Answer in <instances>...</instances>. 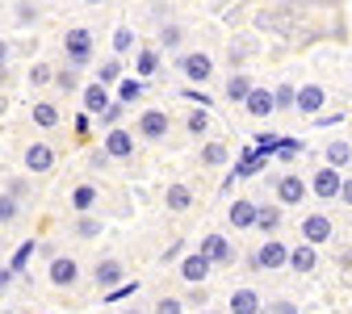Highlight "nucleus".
<instances>
[{"mask_svg":"<svg viewBox=\"0 0 352 314\" xmlns=\"http://www.w3.org/2000/svg\"><path fill=\"white\" fill-rule=\"evenodd\" d=\"M189 205H193L189 185H172V189H168V210H172V214H185Z\"/></svg>","mask_w":352,"mask_h":314,"instance_id":"obj_21","label":"nucleus"},{"mask_svg":"<svg viewBox=\"0 0 352 314\" xmlns=\"http://www.w3.org/2000/svg\"><path fill=\"white\" fill-rule=\"evenodd\" d=\"M25 168L30 172H51L55 168V147L51 143H30L25 147Z\"/></svg>","mask_w":352,"mask_h":314,"instance_id":"obj_6","label":"nucleus"},{"mask_svg":"<svg viewBox=\"0 0 352 314\" xmlns=\"http://www.w3.org/2000/svg\"><path fill=\"white\" fill-rule=\"evenodd\" d=\"M176 38H181V30H176V25H168V30L160 34V42H164V47H176Z\"/></svg>","mask_w":352,"mask_h":314,"instance_id":"obj_43","label":"nucleus"},{"mask_svg":"<svg viewBox=\"0 0 352 314\" xmlns=\"http://www.w3.org/2000/svg\"><path fill=\"white\" fill-rule=\"evenodd\" d=\"M34 17H38V9H34V5H21V9H17V21H21V25H25V21H34Z\"/></svg>","mask_w":352,"mask_h":314,"instance_id":"obj_44","label":"nucleus"},{"mask_svg":"<svg viewBox=\"0 0 352 314\" xmlns=\"http://www.w3.org/2000/svg\"><path fill=\"white\" fill-rule=\"evenodd\" d=\"M122 314H143V310H135V306H130V310H122Z\"/></svg>","mask_w":352,"mask_h":314,"instance_id":"obj_49","label":"nucleus"},{"mask_svg":"<svg viewBox=\"0 0 352 314\" xmlns=\"http://www.w3.org/2000/svg\"><path fill=\"white\" fill-rule=\"evenodd\" d=\"M122 109H126V101H113V105H109V109L101 113V122H105V126H118V117H122Z\"/></svg>","mask_w":352,"mask_h":314,"instance_id":"obj_39","label":"nucleus"},{"mask_svg":"<svg viewBox=\"0 0 352 314\" xmlns=\"http://www.w3.org/2000/svg\"><path fill=\"white\" fill-rule=\"evenodd\" d=\"M47 277H51V285H59V289H72V285H76V277H80V268H76V260H72V256H55Z\"/></svg>","mask_w":352,"mask_h":314,"instance_id":"obj_4","label":"nucleus"},{"mask_svg":"<svg viewBox=\"0 0 352 314\" xmlns=\"http://www.w3.org/2000/svg\"><path fill=\"white\" fill-rule=\"evenodd\" d=\"M101 84H109V80H118V59H109V63H101Z\"/></svg>","mask_w":352,"mask_h":314,"instance_id":"obj_40","label":"nucleus"},{"mask_svg":"<svg viewBox=\"0 0 352 314\" xmlns=\"http://www.w3.org/2000/svg\"><path fill=\"white\" fill-rule=\"evenodd\" d=\"M181 71L189 76V80H210V71H214V63H210V55H185L181 59Z\"/></svg>","mask_w":352,"mask_h":314,"instance_id":"obj_15","label":"nucleus"},{"mask_svg":"<svg viewBox=\"0 0 352 314\" xmlns=\"http://www.w3.org/2000/svg\"><path fill=\"white\" fill-rule=\"evenodd\" d=\"M201 164H210V168L227 164V147H223V143H206V147H201Z\"/></svg>","mask_w":352,"mask_h":314,"instance_id":"obj_26","label":"nucleus"},{"mask_svg":"<svg viewBox=\"0 0 352 314\" xmlns=\"http://www.w3.org/2000/svg\"><path fill=\"white\" fill-rule=\"evenodd\" d=\"M273 97H277V105H281V109H285V105H298V93H294L289 84H281V88H277Z\"/></svg>","mask_w":352,"mask_h":314,"instance_id":"obj_37","label":"nucleus"},{"mask_svg":"<svg viewBox=\"0 0 352 314\" xmlns=\"http://www.w3.org/2000/svg\"><path fill=\"white\" fill-rule=\"evenodd\" d=\"M256 264H260V268H269V273H273V268H285V264H289V247L277 243V239H269V243L256 251Z\"/></svg>","mask_w":352,"mask_h":314,"instance_id":"obj_8","label":"nucleus"},{"mask_svg":"<svg viewBox=\"0 0 352 314\" xmlns=\"http://www.w3.org/2000/svg\"><path fill=\"white\" fill-rule=\"evenodd\" d=\"M139 97H143V84H139V80H122L118 101H126V105H130V101H139Z\"/></svg>","mask_w":352,"mask_h":314,"instance_id":"obj_29","label":"nucleus"},{"mask_svg":"<svg viewBox=\"0 0 352 314\" xmlns=\"http://www.w3.org/2000/svg\"><path fill=\"white\" fill-rule=\"evenodd\" d=\"M88 5H97V0H88Z\"/></svg>","mask_w":352,"mask_h":314,"instance_id":"obj_51","label":"nucleus"},{"mask_svg":"<svg viewBox=\"0 0 352 314\" xmlns=\"http://www.w3.org/2000/svg\"><path fill=\"white\" fill-rule=\"evenodd\" d=\"M155 63H160V55H155V51H143V55H139V76H151Z\"/></svg>","mask_w":352,"mask_h":314,"instance_id":"obj_34","label":"nucleus"},{"mask_svg":"<svg viewBox=\"0 0 352 314\" xmlns=\"http://www.w3.org/2000/svg\"><path fill=\"white\" fill-rule=\"evenodd\" d=\"M340 201H348V205H352V181H344V189H340Z\"/></svg>","mask_w":352,"mask_h":314,"instance_id":"obj_47","label":"nucleus"},{"mask_svg":"<svg viewBox=\"0 0 352 314\" xmlns=\"http://www.w3.org/2000/svg\"><path fill=\"white\" fill-rule=\"evenodd\" d=\"M9 193H13L17 201H25V193H30V181H13V185H9Z\"/></svg>","mask_w":352,"mask_h":314,"instance_id":"obj_42","label":"nucleus"},{"mask_svg":"<svg viewBox=\"0 0 352 314\" xmlns=\"http://www.w3.org/2000/svg\"><path fill=\"white\" fill-rule=\"evenodd\" d=\"M97 231H101V222H93V218H80L76 222V235H84V239H93Z\"/></svg>","mask_w":352,"mask_h":314,"instance_id":"obj_36","label":"nucleus"},{"mask_svg":"<svg viewBox=\"0 0 352 314\" xmlns=\"http://www.w3.org/2000/svg\"><path fill=\"white\" fill-rule=\"evenodd\" d=\"M273 310H277V314H298V306H294V302H277Z\"/></svg>","mask_w":352,"mask_h":314,"instance_id":"obj_46","label":"nucleus"},{"mask_svg":"<svg viewBox=\"0 0 352 314\" xmlns=\"http://www.w3.org/2000/svg\"><path fill=\"white\" fill-rule=\"evenodd\" d=\"M130 47H135V34H130L126 25H118V30H113V55H126Z\"/></svg>","mask_w":352,"mask_h":314,"instance_id":"obj_28","label":"nucleus"},{"mask_svg":"<svg viewBox=\"0 0 352 314\" xmlns=\"http://www.w3.org/2000/svg\"><path fill=\"white\" fill-rule=\"evenodd\" d=\"M55 84L63 88V93H76V88H80V76H76V71H55Z\"/></svg>","mask_w":352,"mask_h":314,"instance_id":"obj_33","label":"nucleus"},{"mask_svg":"<svg viewBox=\"0 0 352 314\" xmlns=\"http://www.w3.org/2000/svg\"><path fill=\"white\" fill-rule=\"evenodd\" d=\"M243 105H248V113H252V117H269V113L277 109V97L269 93V88H252V97H248Z\"/></svg>","mask_w":352,"mask_h":314,"instance_id":"obj_11","label":"nucleus"},{"mask_svg":"<svg viewBox=\"0 0 352 314\" xmlns=\"http://www.w3.org/2000/svg\"><path fill=\"white\" fill-rule=\"evenodd\" d=\"M151 314H181V302H176V298H160Z\"/></svg>","mask_w":352,"mask_h":314,"instance_id":"obj_38","label":"nucleus"},{"mask_svg":"<svg viewBox=\"0 0 352 314\" xmlns=\"http://www.w3.org/2000/svg\"><path fill=\"white\" fill-rule=\"evenodd\" d=\"M206 314H223V310H206ZM227 314H231V310H227Z\"/></svg>","mask_w":352,"mask_h":314,"instance_id":"obj_50","label":"nucleus"},{"mask_svg":"<svg viewBox=\"0 0 352 314\" xmlns=\"http://www.w3.org/2000/svg\"><path fill=\"white\" fill-rule=\"evenodd\" d=\"M30 84H34V88H42V84H55V71H51L47 63H34V67H30Z\"/></svg>","mask_w":352,"mask_h":314,"instance_id":"obj_30","label":"nucleus"},{"mask_svg":"<svg viewBox=\"0 0 352 314\" xmlns=\"http://www.w3.org/2000/svg\"><path fill=\"white\" fill-rule=\"evenodd\" d=\"M34 247H38V243H21V247H17V256H13V264H9V268H13V273H21V268L30 264V256H34Z\"/></svg>","mask_w":352,"mask_h":314,"instance_id":"obj_32","label":"nucleus"},{"mask_svg":"<svg viewBox=\"0 0 352 314\" xmlns=\"http://www.w3.org/2000/svg\"><path fill=\"white\" fill-rule=\"evenodd\" d=\"M348 159H352V147H348V143H331V147H327V164H331V168H344Z\"/></svg>","mask_w":352,"mask_h":314,"instance_id":"obj_27","label":"nucleus"},{"mask_svg":"<svg viewBox=\"0 0 352 314\" xmlns=\"http://www.w3.org/2000/svg\"><path fill=\"white\" fill-rule=\"evenodd\" d=\"M139 134H143V139H164V134H168V113H164V109L143 113V117H139Z\"/></svg>","mask_w":352,"mask_h":314,"instance_id":"obj_12","label":"nucleus"},{"mask_svg":"<svg viewBox=\"0 0 352 314\" xmlns=\"http://www.w3.org/2000/svg\"><path fill=\"white\" fill-rule=\"evenodd\" d=\"M252 88H256V84H252L248 76H231V80H227V101H248Z\"/></svg>","mask_w":352,"mask_h":314,"instance_id":"obj_22","label":"nucleus"},{"mask_svg":"<svg viewBox=\"0 0 352 314\" xmlns=\"http://www.w3.org/2000/svg\"><path fill=\"white\" fill-rule=\"evenodd\" d=\"M30 117H34V126H42V130H55V126H59V109H55L51 101H38V105L30 109Z\"/></svg>","mask_w":352,"mask_h":314,"instance_id":"obj_19","label":"nucleus"},{"mask_svg":"<svg viewBox=\"0 0 352 314\" xmlns=\"http://www.w3.org/2000/svg\"><path fill=\"white\" fill-rule=\"evenodd\" d=\"M277 197H281V205H298L306 197V185L298 181L294 172H285V176H277Z\"/></svg>","mask_w":352,"mask_h":314,"instance_id":"obj_10","label":"nucleus"},{"mask_svg":"<svg viewBox=\"0 0 352 314\" xmlns=\"http://www.w3.org/2000/svg\"><path fill=\"white\" fill-rule=\"evenodd\" d=\"M315 264H319L315 243H306V247H294V251H289V268H294V273H311Z\"/></svg>","mask_w":352,"mask_h":314,"instance_id":"obj_18","label":"nucleus"},{"mask_svg":"<svg viewBox=\"0 0 352 314\" xmlns=\"http://www.w3.org/2000/svg\"><path fill=\"white\" fill-rule=\"evenodd\" d=\"M197 251H206L210 264H231V260H235V247L227 243V235H206Z\"/></svg>","mask_w":352,"mask_h":314,"instance_id":"obj_7","label":"nucleus"},{"mask_svg":"<svg viewBox=\"0 0 352 314\" xmlns=\"http://www.w3.org/2000/svg\"><path fill=\"white\" fill-rule=\"evenodd\" d=\"M17 214H21V201L13 193H0V227H13Z\"/></svg>","mask_w":352,"mask_h":314,"instance_id":"obj_23","label":"nucleus"},{"mask_svg":"<svg viewBox=\"0 0 352 314\" xmlns=\"http://www.w3.org/2000/svg\"><path fill=\"white\" fill-rule=\"evenodd\" d=\"M302 235H306V243H331V218L327 214H311V218H306L302 222Z\"/></svg>","mask_w":352,"mask_h":314,"instance_id":"obj_5","label":"nucleus"},{"mask_svg":"<svg viewBox=\"0 0 352 314\" xmlns=\"http://www.w3.org/2000/svg\"><path fill=\"white\" fill-rule=\"evenodd\" d=\"M210 256L206 251H193V256H185L181 260V281H189V285H197V281H206L210 277Z\"/></svg>","mask_w":352,"mask_h":314,"instance_id":"obj_3","label":"nucleus"},{"mask_svg":"<svg viewBox=\"0 0 352 314\" xmlns=\"http://www.w3.org/2000/svg\"><path fill=\"white\" fill-rule=\"evenodd\" d=\"M256 218H260V205H252V201H231V227L235 231H252L256 227Z\"/></svg>","mask_w":352,"mask_h":314,"instance_id":"obj_9","label":"nucleus"},{"mask_svg":"<svg viewBox=\"0 0 352 314\" xmlns=\"http://www.w3.org/2000/svg\"><path fill=\"white\" fill-rule=\"evenodd\" d=\"M93 281H97L101 289H113V285L122 281V264H118V260H101L97 273H93Z\"/></svg>","mask_w":352,"mask_h":314,"instance_id":"obj_17","label":"nucleus"},{"mask_svg":"<svg viewBox=\"0 0 352 314\" xmlns=\"http://www.w3.org/2000/svg\"><path fill=\"white\" fill-rule=\"evenodd\" d=\"M323 88L319 84H306V88H298V113H319L323 109Z\"/></svg>","mask_w":352,"mask_h":314,"instance_id":"obj_14","label":"nucleus"},{"mask_svg":"<svg viewBox=\"0 0 352 314\" xmlns=\"http://www.w3.org/2000/svg\"><path fill=\"white\" fill-rule=\"evenodd\" d=\"M298 151H302V143H298V139H281V143H277V155H281V159H294Z\"/></svg>","mask_w":352,"mask_h":314,"instance_id":"obj_35","label":"nucleus"},{"mask_svg":"<svg viewBox=\"0 0 352 314\" xmlns=\"http://www.w3.org/2000/svg\"><path fill=\"white\" fill-rule=\"evenodd\" d=\"M84 109H88V113H97V117L109 109V97H105V84H101V80L84 88Z\"/></svg>","mask_w":352,"mask_h":314,"instance_id":"obj_16","label":"nucleus"},{"mask_svg":"<svg viewBox=\"0 0 352 314\" xmlns=\"http://www.w3.org/2000/svg\"><path fill=\"white\" fill-rule=\"evenodd\" d=\"M256 227H260V231H277V227H281V210H277V205H260Z\"/></svg>","mask_w":352,"mask_h":314,"instance_id":"obj_24","label":"nucleus"},{"mask_svg":"<svg viewBox=\"0 0 352 314\" xmlns=\"http://www.w3.org/2000/svg\"><path fill=\"white\" fill-rule=\"evenodd\" d=\"M206 126H210V117H206V113H189V134H201Z\"/></svg>","mask_w":352,"mask_h":314,"instance_id":"obj_41","label":"nucleus"},{"mask_svg":"<svg viewBox=\"0 0 352 314\" xmlns=\"http://www.w3.org/2000/svg\"><path fill=\"white\" fill-rule=\"evenodd\" d=\"M311 189H315V197H323V201H336L340 197V189H344V176H340V168H319L315 176H311Z\"/></svg>","mask_w":352,"mask_h":314,"instance_id":"obj_2","label":"nucleus"},{"mask_svg":"<svg viewBox=\"0 0 352 314\" xmlns=\"http://www.w3.org/2000/svg\"><path fill=\"white\" fill-rule=\"evenodd\" d=\"M130 293H139V281H126V285H113V289L105 293V302H126Z\"/></svg>","mask_w":352,"mask_h":314,"instance_id":"obj_31","label":"nucleus"},{"mask_svg":"<svg viewBox=\"0 0 352 314\" xmlns=\"http://www.w3.org/2000/svg\"><path fill=\"white\" fill-rule=\"evenodd\" d=\"M105 151H109L113 159H130V151H135V139H130L126 130H118V126H113V130L105 134Z\"/></svg>","mask_w":352,"mask_h":314,"instance_id":"obj_13","label":"nucleus"},{"mask_svg":"<svg viewBox=\"0 0 352 314\" xmlns=\"http://www.w3.org/2000/svg\"><path fill=\"white\" fill-rule=\"evenodd\" d=\"M9 281H13V268H0V293L9 289Z\"/></svg>","mask_w":352,"mask_h":314,"instance_id":"obj_45","label":"nucleus"},{"mask_svg":"<svg viewBox=\"0 0 352 314\" xmlns=\"http://www.w3.org/2000/svg\"><path fill=\"white\" fill-rule=\"evenodd\" d=\"M9 63V47H5V42H0V67H5Z\"/></svg>","mask_w":352,"mask_h":314,"instance_id":"obj_48","label":"nucleus"},{"mask_svg":"<svg viewBox=\"0 0 352 314\" xmlns=\"http://www.w3.org/2000/svg\"><path fill=\"white\" fill-rule=\"evenodd\" d=\"M93 201H97V189H93V185H80V189L72 193V210H80V214L93 210Z\"/></svg>","mask_w":352,"mask_h":314,"instance_id":"obj_25","label":"nucleus"},{"mask_svg":"<svg viewBox=\"0 0 352 314\" xmlns=\"http://www.w3.org/2000/svg\"><path fill=\"white\" fill-rule=\"evenodd\" d=\"M63 51H67L72 67H84L88 59H93V34L88 30H67L63 34Z\"/></svg>","mask_w":352,"mask_h":314,"instance_id":"obj_1","label":"nucleus"},{"mask_svg":"<svg viewBox=\"0 0 352 314\" xmlns=\"http://www.w3.org/2000/svg\"><path fill=\"white\" fill-rule=\"evenodd\" d=\"M231 314H260V298L252 289H235L231 293Z\"/></svg>","mask_w":352,"mask_h":314,"instance_id":"obj_20","label":"nucleus"}]
</instances>
